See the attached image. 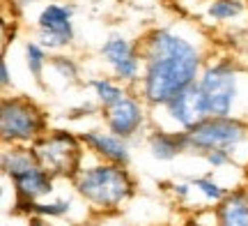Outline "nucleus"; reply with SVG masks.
<instances>
[{"label":"nucleus","mask_w":248,"mask_h":226,"mask_svg":"<svg viewBox=\"0 0 248 226\" xmlns=\"http://www.w3.org/2000/svg\"><path fill=\"white\" fill-rule=\"evenodd\" d=\"M71 190L92 215H117L136 196L138 182L129 166L99 162L88 155L83 169L71 180Z\"/></svg>","instance_id":"obj_2"},{"label":"nucleus","mask_w":248,"mask_h":226,"mask_svg":"<svg viewBox=\"0 0 248 226\" xmlns=\"http://www.w3.org/2000/svg\"><path fill=\"white\" fill-rule=\"evenodd\" d=\"M138 42L142 76L136 92L152 111L198 83L207 63V49L198 37L177 26H159L147 30Z\"/></svg>","instance_id":"obj_1"},{"label":"nucleus","mask_w":248,"mask_h":226,"mask_svg":"<svg viewBox=\"0 0 248 226\" xmlns=\"http://www.w3.org/2000/svg\"><path fill=\"white\" fill-rule=\"evenodd\" d=\"M51 129V116L30 95H7L0 102L2 145H32Z\"/></svg>","instance_id":"obj_6"},{"label":"nucleus","mask_w":248,"mask_h":226,"mask_svg":"<svg viewBox=\"0 0 248 226\" xmlns=\"http://www.w3.org/2000/svg\"><path fill=\"white\" fill-rule=\"evenodd\" d=\"M88 88L92 92V100L101 106V111L110 109L113 104H117L126 92L131 90V88H126L124 83H120L113 76H94V79L88 81Z\"/></svg>","instance_id":"obj_16"},{"label":"nucleus","mask_w":248,"mask_h":226,"mask_svg":"<svg viewBox=\"0 0 248 226\" xmlns=\"http://www.w3.org/2000/svg\"><path fill=\"white\" fill-rule=\"evenodd\" d=\"M207 113L248 120V70L232 55L207 58L198 79Z\"/></svg>","instance_id":"obj_3"},{"label":"nucleus","mask_w":248,"mask_h":226,"mask_svg":"<svg viewBox=\"0 0 248 226\" xmlns=\"http://www.w3.org/2000/svg\"><path fill=\"white\" fill-rule=\"evenodd\" d=\"M99 118L106 129H110L113 134L122 136L126 141H136V139L145 136L152 127V109L133 88L110 109L101 111Z\"/></svg>","instance_id":"obj_10"},{"label":"nucleus","mask_w":248,"mask_h":226,"mask_svg":"<svg viewBox=\"0 0 248 226\" xmlns=\"http://www.w3.org/2000/svg\"><path fill=\"white\" fill-rule=\"evenodd\" d=\"M246 12H248L246 0H207V5H204V17L214 21V23H218V26L237 21Z\"/></svg>","instance_id":"obj_18"},{"label":"nucleus","mask_w":248,"mask_h":226,"mask_svg":"<svg viewBox=\"0 0 248 226\" xmlns=\"http://www.w3.org/2000/svg\"><path fill=\"white\" fill-rule=\"evenodd\" d=\"M88 226H129L126 222H120L117 215H92V222Z\"/></svg>","instance_id":"obj_23"},{"label":"nucleus","mask_w":248,"mask_h":226,"mask_svg":"<svg viewBox=\"0 0 248 226\" xmlns=\"http://www.w3.org/2000/svg\"><path fill=\"white\" fill-rule=\"evenodd\" d=\"M207 113V104L198 83L188 86L186 90L175 95L163 106L152 111V127H163V129H175V132H188L198 122H202Z\"/></svg>","instance_id":"obj_9"},{"label":"nucleus","mask_w":248,"mask_h":226,"mask_svg":"<svg viewBox=\"0 0 248 226\" xmlns=\"http://www.w3.org/2000/svg\"><path fill=\"white\" fill-rule=\"evenodd\" d=\"M170 191H172V196L177 201L186 203L195 190H193V185H191V180H175V182H170Z\"/></svg>","instance_id":"obj_22"},{"label":"nucleus","mask_w":248,"mask_h":226,"mask_svg":"<svg viewBox=\"0 0 248 226\" xmlns=\"http://www.w3.org/2000/svg\"><path fill=\"white\" fill-rule=\"evenodd\" d=\"M202 217H204V210H200V212H195L193 217H188L184 224H179V226H216V219H214V215H212V219H209V222H204Z\"/></svg>","instance_id":"obj_25"},{"label":"nucleus","mask_w":248,"mask_h":226,"mask_svg":"<svg viewBox=\"0 0 248 226\" xmlns=\"http://www.w3.org/2000/svg\"><path fill=\"white\" fill-rule=\"evenodd\" d=\"M12 72H9V63L7 58H2L0 60V86H2V90H9L12 88Z\"/></svg>","instance_id":"obj_24"},{"label":"nucleus","mask_w":248,"mask_h":226,"mask_svg":"<svg viewBox=\"0 0 248 226\" xmlns=\"http://www.w3.org/2000/svg\"><path fill=\"white\" fill-rule=\"evenodd\" d=\"M23 58H26V67L30 76H32V81L46 90L48 86H46L44 79L46 72H48V63H51V51H46L37 39H28L23 44Z\"/></svg>","instance_id":"obj_17"},{"label":"nucleus","mask_w":248,"mask_h":226,"mask_svg":"<svg viewBox=\"0 0 248 226\" xmlns=\"http://www.w3.org/2000/svg\"><path fill=\"white\" fill-rule=\"evenodd\" d=\"M99 55L113 79L124 83L126 88H133L142 76V53L140 42H133L124 35H110L99 46Z\"/></svg>","instance_id":"obj_11"},{"label":"nucleus","mask_w":248,"mask_h":226,"mask_svg":"<svg viewBox=\"0 0 248 226\" xmlns=\"http://www.w3.org/2000/svg\"><path fill=\"white\" fill-rule=\"evenodd\" d=\"M85 150L90 157H94L99 162H110L120 164V166H129L131 164V141H126L122 136L113 134L106 127H85L78 132Z\"/></svg>","instance_id":"obj_12"},{"label":"nucleus","mask_w":248,"mask_h":226,"mask_svg":"<svg viewBox=\"0 0 248 226\" xmlns=\"http://www.w3.org/2000/svg\"><path fill=\"white\" fill-rule=\"evenodd\" d=\"M78 199L76 191H71L67 196H48V199L35 201L26 210V217H46V219H67L74 212V203Z\"/></svg>","instance_id":"obj_15"},{"label":"nucleus","mask_w":248,"mask_h":226,"mask_svg":"<svg viewBox=\"0 0 248 226\" xmlns=\"http://www.w3.org/2000/svg\"><path fill=\"white\" fill-rule=\"evenodd\" d=\"M216 226H248V185L232 187L228 196L214 206Z\"/></svg>","instance_id":"obj_14"},{"label":"nucleus","mask_w":248,"mask_h":226,"mask_svg":"<svg viewBox=\"0 0 248 226\" xmlns=\"http://www.w3.org/2000/svg\"><path fill=\"white\" fill-rule=\"evenodd\" d=\"M37 42L51 53H62L74 44V5L62 0H48L35 17Z\"/></svg>","instance_id":"obj_8"},{"label":"nucleus","mask_w":248,"mask_h":226,"mask_svg":"<svg viewBox=\"0 0 248 226\" xmlns=\"http://www.w3.org/2000/svg\"><path fill=\"white\" fill-rule=\"evenodd\" d=\"M0 169L12 185V191H14L12 212L18 217H26L30 203L48 199L55 191L58 180L39 164L30 145H2Z\"/></svg>","instance_id":"obj_4"},{"label":"nucleus","mask_w":248,"mask_h":226,"mask_svg":"<svg viewBox=\"0 0 248 226\" xmlns=\"http://www.w3.org/2000/svg\"><path fill=\"white\" fill-rule=\"evenodd\" d=\"M26 226H62L58 224V219H46V217H26ZM78 226V224H69Z\"/></svg>","instance_id":"obj_26"},{"label":"nucleus","mask_w":248,"mask_h":226,"mask_svg":"<svg viewBox=\"0 0 248 226\" xmlns=\"http://www.w3.org/2000/svg\"><path fill=\"white\" fill-rule=\"evenodd\" d=\"M92 116H101V106H99L94 100L80 102L78 106L69 109V113H67V118H71V120H80V118H92Z\"/></svg>","instance_id":"obj_21"},{"label":"nucleus","mask_w":248,"mask_h":226,"mask_svg":"<svg viewBox=\"0 0 248 226\" xmlns=\"http://www.w3.org/2000/svg\"><path fill=\"white\" fill-rule=\"evenodd\" d=\"M188 155L202 157L221 150L234 157L237 166H248L241 155L248 157V120L244 118H216L209 116L186 132Z\"/></svg>","instance_id":"obj_5"},{"label":"nucleus","mask_w":248,"mask_h":226,"mask_svg":"<svg viewBox=\"0 0 248 226\" xmlns=\"http://www.w3.org/2000/svg\"><path fill=\"white\" fill-rule=\"evenodd\" d=\"M191 185H193V190L202 196L204 203H209V208L214 206H218L225 196H228V191L232 187H225L223 182H218L214 178V173H207V175H195L191 178Z\"/></svg>","instance_id":"obj_20"},{"label":"nucleus","mask_w":248,"mask_h":226,"mask_svg":"<svg viewBox=\"0 0 248 226\" xmlns=\"http://www.w3.org/2000/svg\"><path fill=\"white\" fill-rule=\"evenodd\" d=\"M35 157L55 180L71 182L88 159V150L78 132L69 127H51L37 143L30 145Z\"/></svg>","instance_id":"obj_7"},{"label":"nucleus","mask_w":248,"mask_h":226,"mask_svg":"<svg viewBox=\"0 0 248 226\" xmlns=\"http://www.w3.org/2000/svg\"><path fill=\"white\" fill-rule=\"evenodd\" d=\"M145 145L150 150V157L156 162H175L188 153L186 132L163 129V127H150V132L145 134Z\"/></svg>","instance_id":"obj_13"},{"label":"nucleus","mask_w":248,"mask_h":226,"mask_svg":"<svg viewBox=\"0 0 248 226\" xmlns=\"http://www.w3.org/2000/svg\"><path fill=\"white\" fill-rule=\"evenodd\" d=\"M48 70L55 74V79L69 88V86H78L83 79H80V63L69 53H53L51 55V63H48Z\"/></svg>","instance_id":"obj_19"},{"label":"nucleus","mask_w":248,"mask_h":226,"mask_svg":"<svg viewBox=\"0 0 248 226\" xmlns=\"http://www.w3.org/2000/svg\"><path fill=\"white\" fill-rule=\"evenodd\" d=\"M32 2H39V0H12L14 7H26V5H32Z\"/></svg>","instance_id":"obj_27"}]
</instances>
